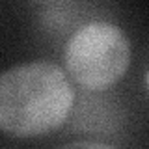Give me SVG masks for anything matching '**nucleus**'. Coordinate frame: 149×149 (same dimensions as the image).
I'll use <instances>...</instances> for the list:
<instances>
[{
  "label": "nucleus",
  "instance_id": "1",
  "mask_svg": "<svg viewBox=\"0 0 149 149\" xmlns=\"http://www.w3.org/2000/svg\"><path fill=\"white\" fill-rule=\"evenodd\" d=\"M74 104L67 74L52 62L19 63L0 73V130L39 138L60 129Z\"/></svg>",
  "mask_w": 149,
  "mask_h": 149
},
{
  "label": "nucleus",
  "instance_id": "2",
  "mask_svg": "<svg viewBox=\"0 0 149 149\" xmlns=\"http://www.w3.org/2000/svg\"><path fill=\"white\" fill-rule=\"evenodd\" d=\"M65 69L86 90H106L123 78L130 63V43L118 24L86 22L65 45Z\"/></svg>",
  "mask_w": 149,
  "mask_h": 149
},
{
  "label": "nucleus",
  "instance_id": "3",
  "mask_svg": "<svg viewBox=\"0 0 149 149\" xmlns=\"http://www.w3.org/2000/svg\"><path fill=\"white\" fill-rule=\"evenodd\" d=\"M58 149H116V147H114V146H108V143H102V142H90V140H80V142L65 143V146L58 147Z\"/></svg>",
  "mask_w": 149,
  "mask_h": 149
}]
</instances>
